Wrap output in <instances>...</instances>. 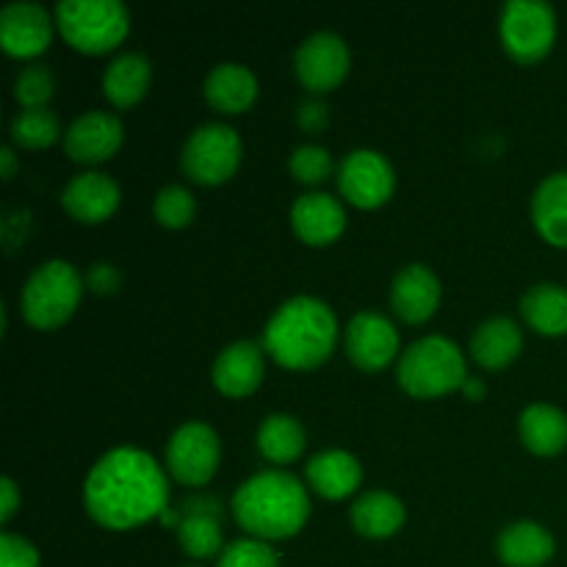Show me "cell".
Masks as SVG:
<instances>
[{"mask_svg":"<svg viewBox=\"0 0 567 567\" xmlns=\"http://www.w3.org/2000/svg\"><path fill=\"white\" fill-rule=\"evenodd\" d=\"M349 518L358 535L369 540H385L404 526V504L388 491H369L354 502Z\"/></svg>","mask_w":567,"mask_h":567,"instance_id":"obj_25","label":"cell"},{"mask_svg":"<svg viewBox=\"0 0 567 567\" xmlns=\"http://www.w3.org/2000/svg\"><path fill=\"white\" fill-rule=\"evenodd\" d=\"M55 92V78L50 66L28 64L14 78V97L22 109H48Z\"/></svg>","mask_w":567,"mask_h":567,"instance_id":"obj_31","label":"cell"},{"mask_svg":"<svg viewBox=\"0 0 567 567\" xmlns=\"http://www.w3.org/2000/svg\"><path fill=\"white\" fill-rule=\"evenodd\" d=\"M150 81H153V66L147 55L122 53L105 66L103 94L116 109H133L147 94Z\"/></svg>","mask_w":567,"mask_h":567,"instance_id":"obj_23","label":"cell"},{"mask_svg":"<svg viewBox=\"0 0 567 567\" xmlns=\"http://www.w3.org/2000/svg\"><path fill=\"white\" fill-rule=\"evenodd\" d=\"M258 452L269 463L288 465L302 457L305 452V426L293 415L275 413L264 419L258 426Z\"/></svg>","mask_w":567,"mask_h":567,"instance_id":"obj_28","label":"cell"},{"mask_svg":"<svg viewBox=\"0 0 567 567\" xmlns=\"http://www.w3.org/2000/svg\"><path fill=\"white\" fill-rule=\"evenodd\" d=\"M153 214L169 230H183V227L192 225L194 214H197V203H194V194L188 188L166 186L155 197Z\"/></svg>","mask_w":567,"mask_h":567,"instance_id":"obj_32","label":"cell"},{"mask_svg":"<svg viewBox=\"0 0 567 567\" xmlns=\"http://www.w3.org/2000/svg\"><path fill=\"white\" fill-rule=\"evenodd\" d=\"M441 305V280L424 264H410L393 277L391 308L408 324H424Z\"/></svg>","mask_w":567,"mask_h":567,"instance_id":"obj_15","label":"cell"},{"mask_svg":"<svg viewBox=\"0 0 567 567\" xmlns=\"http://www.w3.org/2000/svg\"><path fill=\"white\" fill-rule=\"evenodd\" d=\"M502 44L518 64L546 59L557 39V14L546 0H509L502 9Z\"/></svg>","mask_w":567,"mask_h":567,"instance_id":"obj_7","label":"cell"},{"mask_svg":"<svg viewBox=\"0 0 567 567\" xmlns=\"http://www.w3.org/2000/svg\"><path fill=\"white\" fill-rule=\"evenodd\" d=\"M20 507V491H17L14 480H0V520H11V515Z\"/></svg>","mask_w":567,"mask_h":567,"instance_id":"obj_38","label":"cell"},{"mask_svg":"<svg viewBox=\"0 0 567 567\" xmlns=\"http://www.w3.org/2000/svg\"><path fill=\"white\" fill-rule=\"evenodd\" d=\"M216 567H280V557L266 540L244 537V540L225 546Z\"/></svg>","mask_w":567,"mask_h":567,"instance_id":"obj_34","label":"cell"},{"mask_svg":"<svg viewBox=\"0 0 567 567\" xmlns=\"http://www.w3.org/2000/svg\"><path fill=\"white\" fill-rule=\"evenodd\" d=\"M338 188L354 208H380L393 197L396 175L391 161L377 150H352L338 169Z\"/></svg>","mask_w":567,"mask_h":567,"instance_id":"obj_10","label":"cell"},{"mask_svg":"<svg viewBox=\"0 0 567 567\" xmlns=\"http://www.w3.org/2000/svg\"><path fill=\"white\" fill-rule=\"evenodd\" d=\"M291 225L293 233L305 244H310V247H327V244H332L343 233L347 214H343V205L338 199H332L330 194L310 192L302 194L293 203Z\"/></svg>","mask_w":567,"mask_h":567,"instance_id":"obj_18","label":"cell"},{"mask_svg":"<svg viewBox=\"0 0 567 567\" xmlns=\"http://www.w3.org/2000/svg\"><path fill=\"white\" fill-rule=\"evenodd\" d=\"M310 487L319 493L321 498L330 502H341V498L352 496L363 482V465L354 454L341 452V449H330V452H319L310 457L308 468H305Z\"/></svg>","mask_w":567,"mask_h":567,"instance_id":"obj_19","label":"cell"},{"mask_svg":"<svg viewBox=\"0 0 567 567\" xmlns=\"http://www.w3.org/2000/svg\"><path fill=\"white\" fill-rule=\"evenodd\" d=\"M338 321L330 305L316 297H293L275 310L264 330V347L286 369H316L332 354Z\"/></svg>","mask_w":567,"mask_h":567,"instance_id":"obj_3","label":"cell"},{"mask_svg":"<svg viewBox=\"0 0 567 567\" xmlns=\"http://www.w3.org/2000/svg\"><path fill=\"white\" fill-rule=\"evenodd\" d=\"M120 286H122V275L114 264H105V260H100V264L89 266L86 288L92 293H97V297H109V293L120 291Z\"/></svg>","mask_w":567,"mask_h":567,"instance_id":"obj_36","label":"cell"},{"mask_svg":"<svg viewBox=\"0 0 567 567\" xmlns=\"http://www.w3.org/2000/svg\"><path fill=\"white\" fill-rule=\"evenodd\" d=\"M264 371V349L255 341H236L216 354L210 377H214L216 391L230 399H244L258 391Z\"/></svg>","mask_w":567,"mask_h":567,"instance_id":"obj_16","label":"cell"},{"mask_svg":"<svg viewBox=\"0 0 567 567\" xmlns=\"http://www.w3.org/2000/svg\"><path fill=\"white\" fill-rule=\"evenodd\" d=\"M0 166H3V172H0V175H3V181H11V177H14V172H17L14 150H11V147L0 150Z\"/></svg>","mask_w":567,"mask_h":567,"instance_id":"obj_40","label":"cell"},{"mask_svg":"<svg viewBox=\"0 0 567 567\" xmlns=\"http://www.w3.org/2000/svg\"><path fill=\"white\" fill-rule=\"evenodd\" d=\"M463 393H465V399H471V402H480V399H485L487 388H485V382L480 380V377H468V380H465V385H463Z\"/></svg>","mask_w":567,"mask_h":567,"instance_id":"obj_39","label":"cell"},{"mask_svg":"<svg viewBox=\"0 0 567 567\" xmlns=\"http://www.w3.org/2000/svg\"><path fill=\"white\" fill-rule=\"evenodd\" d=\"M61 136V122L50 109H22L11 120V142L25 150L50 147Z\"/></svg>","mask_w":567,"mask_h":567,"instance_id":"obj_30","label":"cell"},{"mask_svg":"<svg viewBox=\"0 0 567 567\" xmlns=\"http://www.w3.org/2000/svg\"><path fill=\"white\" fill-rule=\"evenodd\" d=\"M236 524L255 540H286L310 518V498L302 482L286 471H264L244 482L233 496Z\"/></svg>","mask_w":567,"mask_h":567,"instance_id":"obj_2","label":"cell"},{"mask_svg":"<svg viewBox=\"0 0 567 567\" xmlns=\"http://www.w3.org/2000/svg\"><path fill=\"white\" fill-rule=\"evenodd\" d=\"M125 127L109 111H86L64 133V150L78 164H103L122 147Z\"/></svg>","mask_w":567,"mask_h":567,"instance_id":"obj_13","label":"cell"},{"mask_svg":"<svg viewBox=\"0 0 567 567\" xmlns=\"http://www.w3.org/2000/svg\"><path fill=\"white\" fill-rule=\"evenodd\" d=\"M120 186L103 172H81L61 192V205L72 219L100 225L120 208Z\"/></svg>","mask_w":567,"mask_h":567,"instance_id":"obj_17","label":"cell"},{"mask_svg":"<svg viewBox=\"0 0 567 567\" xmlns=\"http://www.w3.org/2000/svg\"><path fill=\"white\" fill-rule=\"evenodd\" d=\"M520 441L537 457H554L567 446V415L554 404H529L520 413Z\"/></svg>","mask_w":567,"mask_h":567,"instance_id":"obj_26","label":"cell"},{"mask_svg":"<svg viewBox=\"0 0 567 567\" xmlns=\"http://www.w3.org/2000/svg\"><path fill=\"white\" fill-rule=\"evenodd\" d=\"M0 567H39V551L20 535H0Z\"/></svg>","mask_w":567,"mask_h":567,"instance_id":"obj_35","label":"cell"},{"mask_svg":"<svg viewBox=\"0 0 567 567\" xmlns=\"http://www.w3.org/2000/svg\"><path fill=\"white\" fill-rule=\"evenodd\" d=\"M177 540L181 548L192 559H210L221 554V524L219 515H183V524L177 529Z\"/></svg>","mask_w":567,"mask_h":567,"instance_id":"obj_29","label":"cell"},{"mask_svg":"<svg viewBox=\"0 0 567 567\" xmlns=\"http://www.w3.org/2000/svg\"><path fill=\"white\" fill-rule=\"evenodd\" d=\"M241 164V138L230 125H199L183 144L181 166L188 181L199 186H219L230 181Z\"/></svg>","mask_w":567,"mask_h":567,"instance_id":"obj_8","label":"cell"},{"mask_svg":"<svg viewBox=\"0 0 567 567\" xmlns=\"http://www.w3.org/2000/svg\"><path fill=\"white\" fill-rule=\"evenodd\" d=\"M293 66L308 92H332L349 72V48L338 33H313L299 44Z\"/></svg>","mask_w":567,"mask_h":567,"instance_id":"obj_11","label":"cell"},{"mask_svg":"<svg viewBox=\"0 0 567 567\" xmlns=\"http://www.w3.org/2000/svg\"><path fill=\"white\" fill-rule=\"evenodd\" d=\"M258 97V78L236 61L214 66L205 78V100L221 114H244Z\"/></svg>","mask_w":567,"mask_h":567,"instance_id":"obj_21","label":"cell"},{"mask_svg":"<svg viewBox=\"0 0 567 567\" xmlns=\"http://www.w3.org/2000/svg\"><path fill=\"white\" fill-rule=\"evenodd\" d=\"M83 280L66 260H48L28 277L20 293V310L37 330H55L72 319L83 297Z\"/></svg>","mask_w":567,"mask_h":567,"instance_id":"obj_5","label":"cell"},{"mask_svg":"<svg viewBox=\"0 0 567 567\" xmlns=\"http://www.w3.org/2000/svg\"><path fill=\"white\" fill-rule=\"evenodd\" d=\"M55 25L66 44L89 55L114 50L131 31V14L120 0H61Z\"/></svg>","mask_w":567,"mask_h":567,"instance_id":"obj_6","label":"cell"},{"mask_svg":"<svg viewBox=\"0 0 567 567\" xmlns=\"http://www.w3.org/2000/svg\"><path fill=\"white\" fill-rule=\"evenodd\" d=\"M83 507L105 529H136L169 509V485L147 452L120 446L89 471L83 482Z\"/></svg>","mask_w":567,"mask_h":567,"instance_id":"obj_1","label":"cell"},{"mask_svg":"<svg viewBox=\"0 0 567 567\" xmlns=\"http://www.w3.org/2000/svg\"><path fill=\"white\" fill-rule=\"evenodd\" d=\"M288 169L305 186H319L332 175V155L319 144H302L288 158Z\"/></svg>","mask_w":567,"mask_h":567,"instance_id":"obj_33","label":"cell"},{"mask_svg":"<svg viewBox=\"0 0 567 567\" xmlns=\"http://www.w3.org/2000/svg\"><path fill=\"white\" fill-rule=\"evenodd\" d=\"M526 324L546 338L567 336V288L557 282L532 286L520 299Z\"/></svg>","mask_w":567,"mask_h":567,"instance_id":"obj_27","label":"cell"},{"mask_svg":"<svg viewBox=\"0 0 567 567\" xmlns=\"http://www.w3.org/2000/svg\"><path fill=\"white\" fill-rule=\"evenodd\" d=\"M498 559L507 567H543L551 563L557 543L546 526L535 520H518L504 526L498 535Z\"/></svg>","mask_w":567,"mask_h":567,"instance_id":"obj_20","label":"cell"},{"mask_svg":"<svg viewBox=\"0 0 567 567\" xmlns=\"http://www.w3.org/2000/svg\"><path fill=\"white\" fill-rule=\"evenodd\" d=\"M524 349V332L513 319H487L485 324L476 327L471 338V354L476 363L487 371H502L509 363H515Z\"/></svg>","mask_w":567,"mask_h":567,"instance_id":"obj_22","label":"cell"},{"mask_svg":"<svg viewBox=\"0 0 567 567\" xmlns=\"http://www.w3.org/2000/svg\"><path fill=\"white\" fill-rule=\"evenodd\" d=\"M297 120H299V127L308 133H321L327 127V122H330V114H327V105L321 103V100H305V103H299V111H297Z\"/></svg>","mask_w":567,"mask_h":567,"instance_id":"obj_37","label":"cell"},{"mask_svg":"<svg viewBox=\"0 0 567 567\" xmlns=\"http://www.w3.org/2000/svg\"><path fill=\"white\" fill-rule=\"evenodd\" d=\"M219 435L203 421H188V424L177 426L169 437V446H166L169 474L188 487L208 485L219 468Z\"/></svg>","mask_w":567,"mask_h":567,"instance_id":"obj_9","label":"cell"},{"mask_svg":"<svg viewBox=\"0 0 567 567\" xmlns=\"http://www.w3.org/2000/svg\"><path fill=\"white\" fill-rule=\"evenodd\" d=\"M532 219L548 244L567 249V172H554L537 186L532 197Z\"/></svg>","mask_w":567,"mask_h":567,"instance_id":"obj_24","label":"cell"},{"mask_svg":"<svg viewBox=\"0 0 567 567\" xmlns=\"http://www.w3.org/2000/svg\"><path fill=\"white\" fill-rule=\"evenodd\" d=\"M53 20L39 3H11L0 11V44L14 59H33L50 48Z\"/></svg>","mask_w":567,"mask_h":567,"instance_id":"obj_14","label":"cell"},{"mask_svg":"<svg viewBox=\"0 0 567 567\" xmlns=\"http://www.w3.org/2000/svg\"><path fill=\"white\" fill-rule=\"evenodd\" d=\"M468 371L465 354L443 336H426L415 341L399 360V385L415 399H437L463 391Z\"/></svg>","mask_w":567,"mask_h":567,"instance_id":"obj_4","label":"cell"},{"mask_svg":"<svg viewBox=\"0 0 567 567\" xmlns=\"http://www.w3.org/2000/svg\"><path fill=\"white\" fill-rule=\"evenodd\" d=\"M399 354V332L391 319L363 310L347 327V358L360 371H382Z\"/></svg>","mask_w":567,"mask_h":567,"instance_id":"obj_12","label":"cell"}]
</instances>
